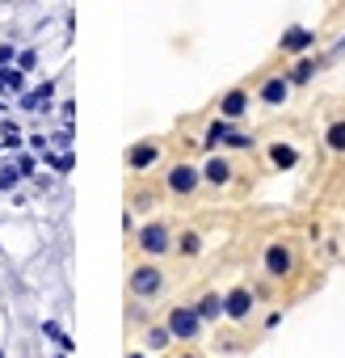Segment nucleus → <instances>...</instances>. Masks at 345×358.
<instances>
[{"label":"nucleus","mask_w":345,"mask_h":358,"mask_svg":"<svg viewBox=\"0 0 345 358\" xmlns=\"http://www.w3.org/2000/svg\"><path fill=\"white\" fill-rule=\"evenodd\" d=\"M186 257H194V253H203V241H198V232H182V245H177Z\"/></svg>","instance_id":"412c9836"},{"label":"nucleus","mask_w":345,"mask_h":358,"mask_svg":"<svg viewBox=\"0 0 345 358\" xmlns=\"http://www.w3.org/2000/svg\"><path fill=\"white\" fill-rule=\"evenodd\" d=\"M38 160H43V156H34V152H17V173H22V177H34V173H38Z\"/></svg>","instance_id":"6ab92c4d"},{"label":"nucleus","mask_w":345,"mask_h":358,"mask_svg":"<svg viewBox=\"0 0 345 358\" xmlns=\"http://www.w3.org/2000/svg\"><path fill=\"white\" fill-rule=\"evenodd\" d=\"M51 106H55V80H43V85L26 89L17 97V110L22 114H51Z\"/></svg>","instance_id":"f257e3e1"},{"label":"nucleus","mask_w":345,"mask_h":358,"mask_svg":"<svg viewBox=\"0 0 345 358\" xmlns=\"http://www.w3.org/2000/svg\"><path fill=\"white\" fill-rule=\"evenodd\" d=\"M311 47H316V34H311L307 26H291V30L278 38V51H282V55H307Z\"/></svg>","instance_id":"7ed1b4c3"},{"label":"nucleus","mask_w":345,"mask_h":358,"mask_svg":"<svg viewBox=\"0 0 345 358\" xmlns=\"http://www.w3.org/2000/svg\"><path fill=\"white\" fill-rule=\"evenodd\" d=\"M0 253H5V245H0Z\"/></svg>","instance_id":"bb28decb"},{"label":"nucleus","mask_w":345,"mask_h":358,"mask_svg":"<svg viewBox=\"0 0 345 358\" xmlns=\"http://www.w3.org/2000/svg\"><path fill=\"white\" fill-rule=\"evenodd\" d=\"M316 68H320L316 59H299V64H295V68L286 72V80H291V85H307V80L316 76Z\"/></svg>","instance_id":"dca6fc26"},{"label":"nucleus","mask_w":345,"mask_h":358,"mask_svg":"<svg viewBox=\"0 0 345 358\" xmlns=\"http://www.w3.org/2000/svg\"><path fill=\"white\" fill-rule=\"evenodd\" d=\"M219 114H223L228 122L240 118V114H249V89H228L223 101H219Z\"/></svg>","instance_id":"6e6552de"},{"label":"nucleus","mask_w":345,"mask_h":358,"mask_svg":"<svg viewBox=\"0 0 345 358\" xmlns=\"http://www.w3.org/2000/svg\"><path fill=\"white\" fill-rule=\"evenodd\" d=\"M328 148L332 152H345V122H332L328 127Z\"/></svg>","instance_id":"4be33fe9"},{"label":"nucleus","mask_w":345,"mask_h":358,"mask_svg":"<svg viewBox=\"0 0 345 358\" xmlns=\"http://www.w3.org/2000/svg\"><path fill=\"white\" fill-rule=\"evenodd\" d=\"M223 143H228V148H253V135H244V131H236V127H232Z\"/></svg>","instance_id":"b1692460"},{"label":"nucleus","mask_w":345,"mask_h":358,"mask_svg":"<svg viewBox=\"0 0 345 358\" xmlns=\"http://www.w3.org/2000/svg\"><path fill=\"white\" fill-rule=\"evenodd\" d=\"M228 131H232V122H228V118H223V114H219V118H215V122H207V135H203V143H207V148H211V152H215V148H219V143H223V139H228Z\"/></svg>","instance_id":"4468645a"},{"label":"nucleus","mask_w":345,"mask_h":358,"mask_svg":"<svg viewBox=\"0 0 345 358\" xmlns=\"http://www.w3.org/2000/svg\"><path fill=\"white\" fill-rule=\"evenodd\" d=\"M22 122L13 118V114H5L0 118V148H9V152H22Z\"/></svg>","instance_id":"f8f14e48"},{"label":"nucleus","mask_w":345,"mask_h":358,"mask_svg":"<svg viewBox=\"0 0 345 358\" xmlns=\"http://www.w3.org/2000/svg\"><path fill=\"white\" fill-rule=\"evenodd\" d=\"M265 274H270V278H286V274H291V253H286L282 245H270V249H265Z\"/></svg>","instance_id":"9d476101"},{"label":"nucleus","mask_w":345,"mask_h":358,"mask_svg":"<svg viewBox=\"0 0 345 358\" xmlns=\"http://www.w3.org/2000/svg\"><path fill=\"white\" fill-rule=\"evenodd\" d=\"M257 97H261L265 106H282V101L291 97V80H286V76H270V80L261 85V93H257Z\"/></svg>","instance_id":"1a4fd4ad"},{"label":"nucleus","mask_w":345,"mask_h":358,"mask_svg":"<svg viewBox=\"0 0 345 358\" xmlns=\"http://www.w3.org/2000/svg\"><path fill=\"white\" fill-rule=\"evenodd\" d=\"M249 312H253V291H249V287H240V291L223 295V316H232V320H244Z\"/></svg>","instance_id":"0eeeda50"},{"label":"nucleus","mask_w":345,"mask_h":358,"mask_svg":"<svg viewBox=\"0 0 345 358\" xmlns=\"http://www.w3.org/2000/svg\"><path fill=\"white\" fill-rule=\"evenodd\" d=\"M198 182H203V169H194V164H177V169H168V190H172V194H194V190H198Z\"/></svg>","instance_id":"20e7f679"},{"label":"nucleus","mask_w":345,"mask_h":358,"mask_svg":"<svg viewBox=\"0 0 345 358\" xmlns=\"http://www.w3.org/2000/svg\"><path fill=\"white\" fill-rule=\"evenodd\" d=\"M203 182H211V186H228V182H232V164H228L223 156H211V160L203 164Z\"/></svg>","instance_id":"9b49d317"},{"label":"nucleus","mask_w":345,"mask_h":358,"mask_svg":"<svg viewBox=\"0 0 345 358\" xmlns=\"http://www.w3.org/2000/svg\"><path fill=\"white\" fill-rule=\"evenodd\" d=\"M126 358H147V354H139V350H135V354H126Z\"/></svg>","instance_id":"393cba45"},{"label":"nucleus","mask_w":345,"mask_h":358,"mask_svg":"<svg viewBox=\"0 0 345 358\" xmlns=\"http://www.w3.org/2000/svg\"><path fill=\"white\" fill-rule=\"evenodd\" d=\"M172 341V333H168V324H156V329H147V345L152 350H164Z\"/></svg>","instance_id":"aec40b11"},{"label":"nucleus","mask_w":345,"mask_h":358,"mask_svg":"<svg viewBox=\"0 0 345 358\" xmlns=\"http://www.w3.org/2000/svg\"><path fill=\"white\" fill-rule=\"evenodd\" d=\"M182 358H194V354H182Z\"/></svg>","instance_id":"a878e982"},{"label":"nucleus","mask_w":345,"mask_h":358,"mask_svg":"<svg viewBox=\"0 0 345 358\" xmlns=\"http://www.w3.org/2000/svg\"><path fill=\"white\" fill-rule=\"evenodd\" d=\"M198 316H203V320H219V316H223V295H219V291H207V295L198 299Z\"/></svg>","instance_id":"2eb2a0df"},{"label":"nucleus","mask_w":345,"mask_h":358,"mask_svg":"<svg viewBox=\"0 0 345 358\" xmlns=\"http://www.w3.org/2000/svg\"><path fill=\"white\" fill-rule=\"evenodd\" d=\"M270 160H274L278 169H291V164H299V152L286 148V143H274V148H270Z\"/></svg>","instance_id":"f3484780"},{"label":"nucleus","mask_w":345,"mask_h":358,"mask_svg":"<svg viewBox=\"0 0 345 358\" xmlns=\"http://www.w3.org/2000/svg\"><path fill=\"white\" fill-rule=\"evenodd\" d=\"M164 287V274L156 270V266H139V270H131V295H156Z\"/></svg>","instance_id":"39448f33"},{"label":"nucleus","mask_w":345,"mask_h":358,"mask_svg":"<svg viewBox=\"0 0 345 358\" xmlns=\"http://www.w3.org/2000/svg\"><path fill=\"white\" fill-rule=\"evenodd\" d=\"M168 245H172V241H168V228H164V224H143V228H139V249H143V253H164Z\"/></svg>","instance_id":"423d86ee"},{"label":"nucleus","mask_w":345,"mask_h":358,"mask_svg":"<svg viewBox=\"0 0 345 358\" xmlns=\"http://www.w3.org/2000/svg\"><path fill=\"white\" fill-rule=\"evenodd\" d=\"M38 64H43L38 47H22V51H17V68H22V72H30V76H34V72H38Z\"/></svg>","instance_id":"a211bd4d"},{"label":"nucleus","mask_w":345,"mask_h":358,"mask_svg":"<svg viewBox=\"0 0 345 358\" xmlns=\"http://www.w3.org/2000/svg\"><path fill=\"white\" fill-rule=\"evenodd\" d=\"M156 156H160L156 143H131V152H126V169H147V164H156Z\"/></svg>","instance_id":"ddd939ff"},{"label":"nucleus","mask_w":345,"mask_h":358,"mask_svg":"<svg viewBox=\"0 0 345 358\" xmlns=\"http://www.w3.org/2000/svg\"><path fill=\"white\" fill-rule=\"evenodd\" d=\"M164 324H168V333H172V337L190 341V337H198V329H203V316H198V308H172Z\"/></svg>","instance_id":"f03ea898"},{"label":"nucleus","mask_w":345,"mask_h":358,"mask_svg":"<svg viewBox=\"0 0 345 358\" xmlns=\"http://www.w3.org/2000/svg\"><path fill=\"white\" fill-rule=\"evenodd\" d=\"M17 51H22V47H17L13 38H5V43H0V68H5V64H17Z\"/></svg>","instance_id":"5701e85b"}]
</instances>
